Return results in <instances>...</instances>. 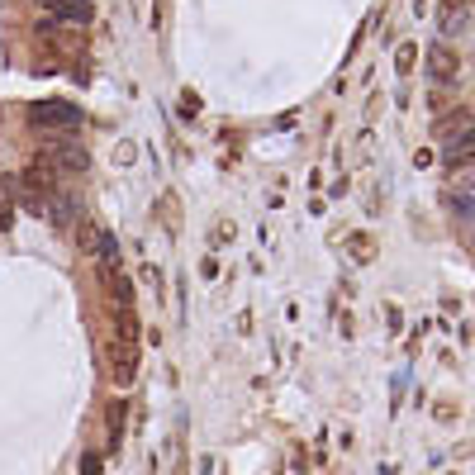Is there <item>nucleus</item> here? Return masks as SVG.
I'll return each instance as SVG.
<instances>
[{
	"instance_id": "f257e3e1",
	"label": "nucleus",
	"mask_w": 475,
	"mask_h": 475,
	"mask_svg": "<svg viewBox=\"0 0 475 475\" xmlns=\"http://www.w3.org/2000/svg\"><path fill=\"white\" fill-rule=\"evenodd\" d=\"M29 119H34L44 134H67V129H76V124H81V110L67 105V100H48V105H34Z\"/></svg>"
},
{
	"instance_id": "f03ea898",
	"label": "nucleus",
	"mask_w": 475,
	"mask_h": 475,
	"mask_svg": "<svg viewBox=\"0 0 475 475\" xmlns=\"http://www.w3.org/2000/svg\"><path fill=\"white\" fill-rule=\"evenodd\" d=\"M438 138L447 143V148H461V143H470L475 138V114L470 110H457V114L438 119Z\"/></svg>"
},
{
	"instance_id": "7ed1b4c3",
	"label": "nucleus",
	"mask_w": 475,
	"mask_h": 475,
	"mask_svg": "<svg viewBox=\"0 0 475 475\" xmlns=\"http://www.w3.org/2000/svg\"><path fill=\"white\" fill-rule=\"evenodd\" d=\"M428 72H432V81H442V86H447V81H457L461 57H451V48H447V44H438V48L428 53Z\"/></svg>"
},
{
	"instance_id": "20e7f679",
	"label": "nucleus",
	"mask_w": 475,
	"mask_h": 475,
	"mask_svg": "<svg viewBox=\"0 0 475 475\" xmlns=\"http://www.w3.org/2000/svg\"><path fill=\"white\" fill-rule=\"evenodd\" d=\"M466 29V10L457 5V0H447L442 5V34H461Z\"/></svg>"
},
{
	"instance_id": "39448f33",
	"label": "nucleus",
	"mask_w": 475,
	"mask_h": 475,
	"mask_svg": "<svg viewBox=\"0 0 475 475\" xmlns=\"http://www.w3.org/2000/svg\"><path fill=\"white\" fill-rule=\"evenodd\" d=\"M400 72H404V76L414 72V48H400Z\"/></svg>"
}]
</instances>
